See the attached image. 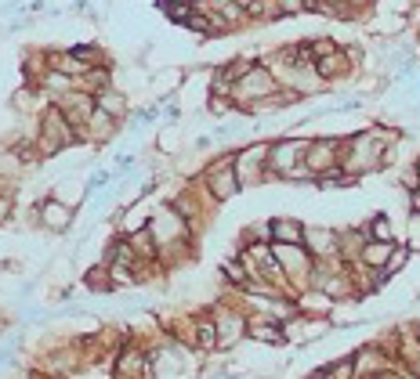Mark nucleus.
Segmentation results:
<instances>
[{
  "label": "nucleus",
  "mask_w": 420,
  "mask_h": 379,
  "mask_svg": "<svg viewBox=\"0 0 420 379\" xmlns=\"http://www.w3.org/2000/svg\"><path fill=\"white\" fill-rule=\"evenodd\" d=\"M69 116L62 112V109H47V116H44V126H40V152H58L62 145H69L73 141V131H69Z\"/></svg>",
  "instance_id": "nucleus-1"
},
{
  "label": "nucleus",
  "mask_w": 420,
  "mask_h": 379,
  "mask_svg": "<svg viewBox=\"0 0 420 379\" xmlns=\"http://www.w3.org/2000/svg\"><path fill=\"white\" fill-rule=\"evenodd\" d=\"M37 220H40V228L47 231H66L73 224V206L62 203V199H47L37 206Z\"/></svg>",
  "instance_id": "nucleus-2"
},
{
  "label": "nucleus",
  "mask_w": 420,
  "mask_h": 379,
  "mask_svg": "<svg viewBox=\"0 0 420 379\" xmlns=\"http://www.w3.org/2000/svg\"><path fill=\"white\" fill-rule=\"evenodd\" d=\"M301 152H305V145L301 141H283V145H276L272 148V155H268V163H272V170L276 174H290L293 167H297V160H301Z\"/></svg>",
  "instance_id": "nucleus-3"
},
{
  "label": "nucleus",
  "mask_w": 420,
  "mask_h": 379,
  "mask_svg": "<svg viewBox=\"0 0 420 379\" xmlns=\"http://www.w3.org/2000/svg\"><path fill=\"white\" fill-rule=\"evenodd\" d=\"M268 90H272V76L264 69H247L239 76V98H264Z\"/></svg>",
  "instance_id": "nucleus-4"
},
{
  "label": "nucleus",
  "mask_w": 420,
  "mask_h": 379,
  "mask_svg": "<svg viewBox=\"0 0 420 379\" xmlns=\"http://www.w3.org/2000/svg\"><path fill=\"white\" fill-rule=\"evenodd\" d=\"M235 181H239L235 167L232 163H218L214 170H210V192H214V199H228L235 192Z\"/></svg>",
  "instance_id": "nucleus-5"
},
{
  "label": "nucleus",
  "mask_w": 420,
  "mask_h": 379,
  "mask_svg": "<svg viewBox=\"0 0 420 379\" xmlns=\"http://www.w3.org/2000/svg\"><path fill=\"white\" fill-rule=\"evenodd\" d=\"M148 368H153V361H148L141 351H124L116 361V375L119 379H141Z\"/></svg>",
  "instance_id": "nucleus-6"
},
{
  "label": "nucleus",
  "mask_w": 420,
  "mask_h": 379,
  "mask_svg": "<svg viewBox=\"0 0 420 379\" xmlns=\"http://www.w3.org/2000/svg\"><path fill=\"white\" fill-rule=\"evenodd\" d=\"M337 145L334 141H315L312 148H308V160H305V167L312 170V174H322V170H329V167H334L337 163Z\"/></svg>",
  "instance_id": "nucleus-7"
},
{
  "label": "nucleus",
  "mask_w": 420,
  "mask_h": 379,
  "mask_svg": "<svg viewBox=\"0 0 420 379\" xmlns=\"http://www.w3.org/2000/svg\"><path fill=\"white\" fill-rule=\"evenodd\" d=\"M268 235H272L276 242H286V246H301L305 228L297 224V220H290V217H276L272 224H268Z\"/></svg>",
  "instance_id": "nucleus-8"
},
{
  "label": "nucleus",
  "mask_w": 420,
  "mask_h": 379,
  "mask_svg": "<svg viewBox=\"0 0 420 379\" xmlns=\"http://www.w3.org/2000/svg\"><path fill=\"white\" fill-rule=\"evenodd\" d=\"M112 119H116V116H109L105 109L95 105V112L87 116V123H83V126H87V138H91V141H105V138L112 134Z\"/></svg>",
  "instance_id": "nucleus-9"
},
{
  "label": "nucleus",
  "mask_w": 420,
  "mask_h": 379,
  "mask_svg": "<svg viewBox=\"0 0 420 379\" xmlns=\"http://www.w3.org/2000/svg\"><path fill=\"white\" fill-rule=\"evenodd\" d=\"M392 253H395L392 242H377V239H370V242L363 246V260H366L370 267H380V264L392 260Z\"/></svg>",
  "instance_id": "nucleus-10"
},
{
  "label": "nucleus",
  "mask_w": 420,
  "mask_h": 379,
  "mask_svg": "<svg viewBox=\"0 0 420 379\" xmlns=\"http://www.w3.org/2000/svg\"><path fill=\"white\" fill-rule=\"evenodd\" d=\"M305 239H308V249H312V253H334V249H337L334 231H326V228H308Z\"/></svg>",
  "instance_id": "nucleus-11"
},
{
  "label": "nucleus",
  "mask_w": 420,
  "mask_h": 379,
  "mask_svg": "<svg viewBox=\"0 0 420 379\" xmlns=\"http://www.w3.org/2000/svg\"><path fill=\"white\" fill-rule=\"evenodd\" d=\"M95 105L105 109L109 116H119V112H124V98H119L116 90H98V94H95Z\"/></svg>",
  "instance_id": "nucleus-12"
},
{
  "label": "nucleus",
  "mask_w": 420,
  "mask_h": 379,
  "mask_svg": "<svg viewBox=\"0 0 420 379\" xmlns=\"http://www.w3.org/2000/svg\"><path fill=\"white\" fill-rule=\"evenodd\" d=\"M250 336H254V339H268V343H279V339H283V332H279L276 322H261V318L250 322Z\"/></svg>",
  "instance_id": "nucleus-13"
},
{
  "label": "nucleus",
  "mask_w": 420,
  "mask_h": 379,
  "mask_svg": "<svg viewBox=\"0 0 420 379\" xmlns=\"http://www.w3.org/2000/svg\"><path fill=\"white\" fill-rule=\"evenodd\" d=\"M370 235L377 242H392V224H387V217H373L370 220Z\"/></svg>",
  "instance_id": "nucleus-14"
},
{
  "label": "nucleus",
  "mask_w": 420,
  "mask_h": 379,
  "mask_svg": "<svg viewBox=\"0 0 420 379\" xmlns=\"http://www.w3.org/2000/svg\"><path fill=\"white\" fill-rule=\"evenodd\" d=\"M351 372H355V358H344V361H337L334 368H326L322 375H326V379H351Z\"/></svg>",
  "instance_id": "nucleus-15"
},
{
  "label": "nucleus",
  "mask_w": 420,
  "mask_h": 379,
  "mask_svg": "<svg viewBox=\"0 0 420 379\" xmlns=\"http://www.w3.org/2000/svg\"><path fill=\"white\" fill-rule=\"evenodd\" d=\"M402 264H406V249H395V253H392V260L384 264V271H395V267H402Z\"/></svg>",
  "instance_id": "nucleus-16"
},
{
  "label": "nucleus",
  "mask_w": 420,
  "mask_h": 379,
  "mask_svg": "<svg viewBox=\"0 0 420 379\" xmlns=\"http://www.w3.org/2000/svg\"><path fill=\"white\" fill-rule=\"evenodd\" d=\"M11 213V199H0V220H4Z\"/></svg>",
  "instance_id": "nucleus-17"
},
{
  "label": "nucleus",
  "mask_w": 420,
  "mask_h": 379,
  "mask_svg": "<svg viewBox=\"0 0 420 379\" xmlns=\"http://www.w3.org/2000/svg\"><path fill=\"white\" fill-rule=\"evenodd\" d=\"M167 4H189V0H167Z\"/></svg>",
  "instance_id": "nucleus-18"
},
{
  "label": "nucleus",
  "mask_w": 420,
  "mask_h": 379,
  "mask_svg": "<svg viewBox=\"0 0 420 379\" xmlns=\"http://www.w3.org/2000/svg\"><path fill=\"white\" fill-rule=\"evenodd\" d=\"M312 379H326V375H312Z\"/></svg>",
  "instance_id": "nucleus-19"
},
{
  "label": "nucleus",
  "mask_w": 420,
  "mask_h": 379,
  "mask_svg": "<svg viewBox=\"0 0 420 379\" xmlns=\"http://www.w3.org/2000/svg\"><path fill=\"white\" fill-rule=\"evenodd\" d=\"M416 170H420V163H416Z\"/></svg>",
  "instance_id": "nucleus-20"
}]
</instances>
